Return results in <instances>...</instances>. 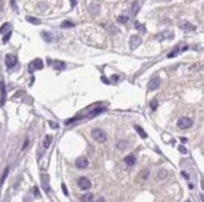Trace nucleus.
I'll return each instance as SVG.
<instances>
[{
  "instance_id": "obj_20",
  "label": "nucleus",
  "mask_w": 204,
  "mask_h": 202,
  "mask_svg": "<svg viewBox=\"0 0 204 202\" xmlns=\"http://www.w3.org/2000/svg\"><path fill=\"white\" fill-rule=\"evenodd\" d=\"M117 21L120 24H127L129 21V16H127V15H119V16L117 18Z\"/></svg>"
},
{
  "instance_id": "obj_37",
  "label": "nucleus",
  "mask_w": 204,
  "mask_h": 202,
  "mask_svg": "<svg viewBox=\"0 0 204 202\" xmlns=\"http://www.w3.org/2000/svg\"><path fill=\"white\" fill-rule=\"evenodd\" d=\"M102 81H103V82H107V84H109V80H107L105 77H102Z\"/></svg>"
},
{
  "instance_id": "obj_8",
  "label": "nucleus",
  "mask_w": 204,
  "mask_h": 202,
  "mask_svg": "<svg viewBox=\"0 0 204 202\" xmlns=\"http://www.w3.org/2000/svg\"><path fill=\"white\" fill-rule=\"evenodd\" d=\"M75 165H76V167H78V168H87V167H88V165H89V161L87 160V157L80 156V157H78V158H76Z\"/></svg>"
},
{
  "instance_id": "obj_30",
  "label": "nucleus",
  "mask_w": 204,
  "mask_h": 202,
  "mask_svg": "<svg viewBox=\"0 0 204 202\" xmlns=\"http://www.w3.org/2000/svg\"><path fill=\"white\" fill-rule=\"evenodd\" d=\"M178 51H179V49H175L174 51H172V52H169V54H168V57H169V59H170V57H174L177 54H178Z\"/></svg>"
},
{
  "instance_id": "obj_13",
  "label": "nucleus",
  "mask_w": 204,
  "mask_h": 202,
  "mask_svg": "<svg viewBox=\"0 0 204 202\" xmlns=\"http://www.w3.org/2000/svg\"><path fill=\"white\" fill-rule=\"evenodd\" d=\"M41 36H43V39L46 41V42H53L55 40V38L53 36V34L51 33H48V31H43L41 33Z\"/></svg>"
},
{
  "instance_id": "obj_24",
  "label": "nucleus",
  "mask_w": 204,
  "mask_h": 202,
  "mask_svg": "<svg viewBox=\"0 0 204 202\" xmlns=\"http://www.w3.org/2000/svg\"><path fill=\"white\" fill-rule=\"evenodd\" d=\"M135 29L139 30V31H142V33H145V31H146V29L144 28V25L140 24V23H138V21L135 23Z\"/></svg>"
},
{
  "instance_id": "obj_10",
  "label": "nucleus",
  "mask_w": 204,
  "mask_h": 202,
  "mask_svg": "<svg viewBox=\"0 0 204 202\" xmlns=\"http://www.w3.org/2000/svg\"><path fill=\"white\" fill-rule=\"evenodd\" d=\"M179 28L182 30H184V31H194L195 30V26L193 24H190V23H188V21H183V23H180Z\"/></svg>"
},
{
  "instance_id": "obj_2",
  "label": "nucleus",
  "mask_w": 204,
  "mask_h": 202,
  "mask_svg": "<svg viewBox=\"0 0 204 202\" xmlns=\"http://www.w3.org/2000/svg\"><path fill=\"white\" fill-rule=\"evenodd\" d=\"M192 126H193V119H190V117H180L178 120V127L182 130L189 129Z\"/></svg>"
},
{
  "instance_id": "obj_38",
  "label": "nucleus",
  "mask_w": 204,
  "mask_h": 202,
  "mask_svg": "<svg viewBox=\"0 0 204 202\" xmlns=\"http://www.w3.org/2000/svg\"><path fill=\"white\" fill-rule=\"evenodd\" d=\"M70 1H71V6H75V4H76L75 0H70Z\"/></svg>"
},
{
  "instance_id": "obj_33",
  "label": "nucleus",
  "mask_w": 204,
  "mask_h": 202,
  "mask_svg": "<svg viewBox=\"0 0 204 202\" xmlns=\"http://www.w3.org/2000/svg\"><path fill=\"white\" fill-rule=\"evenodd\" d=\"M178 150H179L182 153H187L188 151H187V148L184 147V146H179V147H178Z\"/></svg>"
},
{
  "instance_id": "obj_27",
  "label": "nucleus",
  "mask_w": 204,
  "mask_h": 202,
  "mask_svg": "<svg viewBox=\"0 0 204 202\" xmlns=\"http://www.w3.org/2000/svg\"><path fill=\"white\" fill-rule=\"evenodd\" d=\"M10 36H12V31H8V33L4 35V38H3V42H4V44H6V42L10 40Z\"/></svg>"
},
{
  "instance_id": "obj_6",
  "label": "nucleus",
  "mask_w": 204,
  "mask_h": 202,
  "mask_svg": "<svg viewBox=\"0 0 204 202\" xmlns=\"http://www.w3.org/2000/svg\"><path fill=\"white\" fill-rule=\"evenodd\" d=\"M159 86H160V79H159V76L151 77V80H150L149 84H148V87H149L150 91H153V90H156Z\"/></svg>"
},
{
  "instance_id": "obj_34",
  "label": "nucleus",
  "mask_w": 204,
  "mask_h": 202,
  "mask_svg": "<svg viewBox=\"0 0 204 202\" xmlns=\"http://www.w3.org/2000/svg\"><path fill=\"white\" fill-rule=\"evenodd\" d=\"M28 145H29V140L27 139V140H25V142H24V146H23V150H25V148H27V147H28Z\"/></svg>"
},
{
  "instance_id": "obj_11",
  "label": "nucleus",
  "mask_w": 204,
  "mask_h": 202,
  "mask_svg": "<svg viewBox=\"0 0 204 202\" xmlns=\"http://www.w3.org/2000/svg\"><path fill=\"white\" fill-rule=\"evenodd\" d=\"M41 183H43L45 192H49L50 187H49V176L48 175H41Z\"/></svg>"
},
{
  "instance_id": "obj_7",
  "label": "nucleus",
  "mask_w": 204,
  "mask_h": 202,
  "mask_svg": "<svg viewBox=\"0 0 204 202\" xmlns=\"http://www.w3.org/2000/svg\"><path fill=\"white\" fill-rule=\"evenodd\" d=\"M5 64H6V66L8 69H12L14 67L15 65H17V56H14V55H6L5 56Z\"/></svg>"
},
{
  "instance_id": "obj_12",
  "label": "nucleus",
  "mask_w": 204,
  "mask_h": 202,
  "mask_svg": "<svg viewBox=\"0 0 204 202\" xmlns=\"http://www.w3.org/2000/svg\"><path fill=\"white\" fill-rule=\"evenodd\" d=\"M53 67L56 69V70H65V69H66V64L64 61L55 60V61H53Z\"/></svg>"
},
{
  "instance_id": "obj_25",
  "label": "nucleus",
  "mask_w": 204,
  "mask_h": 202,
  "mask_svg": "<svg viewBox=\"0 0 204 202\" xmlns=\"http://www.w3.org/2000/svg\"><path fill=\"white\" fill-rule=\"evenodd\" d=\"M81 200H83V201H93V200H94V196H93L92 193H87V195L83 196Z\"/></svg>"
},
{
  "instance_id": "obj_3",
  "label": "nucleus",
  "mask_w": 204,
  "mask_h": 202,
  "mask_svg": "<svg viewBox=\"0 0 204 202\" xmlns=\"http://www.w3.org/2000/svg\"><path fill=\"white\" fill-rule=\"evenodd\" d=\"M43 66H44L43 61H41L40 59H35V60H33V61L29 64L28 71H29L30 74H33L35 70H41V69H43Z\"/></svg>"
},
{
  "instance_id": "obj_1",
  "label": "nucleus",
  "mask_w": 204,
  "mask_h": 202,
  "mask_svg": "<svg viewBox=\"0 0 204 202\" xmlns=\"http://www.w3.org/2000/svg\"><path fill=\"white\" fill-rule=\"evenodd\" d=\"M92 136L97 142H105L107 141V134H105V131L102 130V129H94L92 131Z\"/></svg>"
},
{
  "instance_id": "obj_19",
  "label": "nucleus",
  "mask_w": 204,
  "mask_h": 202,
  "mask_svg": "<svg viewBox=\"0 0 204 202\" xmlns=\"http://www.w3.org/2000/svg\"><path fill=\"white\" fill-rule=\"evenodd\" d=\"M74 23H71V21L69 20H65V21H63L61 23V28L63 29H70V28H74Z\"/></svg>"
},
{
  "instance_id": "obj_23",
  "label": "nucleus",
  "mask_w": 204,
  "mask_h": 202,
  "mask_svg": "<svg viewBox=\"0 0 204 202\" xmlns=\"http://www.w3.org/2000/svg\"><path fill=\"white\" fill-rule=\"evenodd\" d=\"M8 173H9V168H5L3 176H1V178H0V187L3 186V183H4V181H5V178H6V176H8Z\"/></svg>"
},
{
  "instance_id": "obj_36",
  "label": "nucleus",
  "mask_w": 204,
  "mask_h": 202,
  "mask_svg": "<svg viewBox=\"0 0 204 202\" xmlns=\"http://www.w3.org/2000/svg\"><path fill=\"white\" fill-rule=\"evenodd\" d=\"M34 193H35V196H40V193H39V190H38V187H34Z\"/></svg>"
},
{
  "instance_id": "obj_39",
  "label": "nucleus",
  "mask_w": 204,
  "mask_h": 202,
  "mask_svg": "<svg viewBox=\"0 0 204 202\" xmlns=\"http://www.w3.org/2000/svg\"><path fill=\"white\" fill-rule=\"evenodd\" d=\"M164 1H172V0H164Z\"/></svg>"
},
{
  "instance_id": "obj_31",
  "label": "nucleus",
  "mask_w": 204,
  "mask_h": 202,
  "mask_svg": "<svg viewBox=\"0 0 204 202\" xmlns=\"http://www.w3.org/2000/svg\"><path fill=\"white\" fill-rule=\"evenodd\" d=\"M61 190H63V192H64L65 196H69V192H68V188H66V186H65L64 183L61 185Z\"/></svg>"
},
{
  "instance_id": "obj_22",
  "label": "nucleus",
  "mask_w": 204,
  "mask_h": 202,
  "mask_svg": "<svg viewBox=\"0 0 204 202\" xmlns=\"http://www.w3.org/2000/svg\"><path fill=\"white\" fill-rule=\"evenodd\" d=\"M138 11H139V4H138V1H134L133 3V6H132V14L133 15H137Z\"/></svg>"
},
{
  "instance_id": "obj_21",
  "label": "nucleus",
  "mask_w": 204,
  "mask_h": 202,
  "mask_svg": "<svg viewBox=\"0 0 204 202\" xmlns=\"http://www.w3.org/2000/svg\"><path fill=\"white\" fill-rule=\"evenodd\" d=\"M25 19H27V21H29V23L34 24V25H39V24H40V20H39V19H36V18H33V16H27Z\"/></svg>"
},
{
  "instance_id": "obj_26",
  "label": "nucleus",
  "mask_w": 204,
  "mask_h": 202,
  "mask_svg": "<svg viewBox=\"0 0 204 202\" xmlns=\"http://www.w3.org/2000/svg\"><path fill=\"white\" fill-rule=\"evenodd\" d=\"M10 29V24L9 23H5L3 26H1V28H0V33H1V34H4L5 33V31H6V30H9Z\"/></svg>"
},
{
  "instance_id": "obj_32",
  "label": "nucleus",
  "mask_w": 204,
  "mask_h": 202,
  "mask_svg": "<svg viewBox=\"0 0 204 202\" xmlns=\"http://www.w3.org/2000/svg\"><path fill=\"white\" fill-rule=\"evenodd\" d=\"M49 125H50L51 129H58V127H59V125L56 124V122H53V121H50V122H49Z\"/></svg>"
},
{
  "instance_id": "obj_4",
  "label": "nucleus",
  "mask_w": 204,
  "mask_h": 202,
  "mask_svg": "<svg viewBox=\"0 0 204 202\" xmlns=\"http://www.w3.org/2000/svg\"><path fill=\"white\" fill-rule=\"evenodd\" d=\"M140 44H142V38H140L139 35H132L130 36V40H129L130 50H135Z\"/></svg>"
},
{
  "instance_id": "obj_35",
  "label": "nucleus",
  "mask_w": 204,
  "mask_h": 202,
  "mask_svg": "<svg viewBox=\"0 0 204 202\" xmlns=\"http://www.w3.org/2000/svg\"><path fill=\"white\" fill-rule=\"evenodd\" d=\"M118 80H119V75H113V81L117 82Z\"/></svg>"
},
{
  "instance_id": "obj_9",
  "label": "nucleus",
  "mask_w": 204,
  "mask_h": 202,
  "mask_svg": "<svg viewBox=\"0 0 204 202\" xmlns=\"http://www.w3.org/2000/svg\"><path fill=\"white\" fill-rule=\"evenodd\" d=\"M174 38V34H173V31H163V33H160L156 35V39H158L159 41H163L165 39H173Z\"/></svg>"
},
{
  "instance_id": "obj_15",
  "label": "nucleus",
  "mask_w": 204,
  "mask_h": 202,
  "mask_svg": "<svg viewBox=\"0 0 204 202\" xmlns=\"http://www.w3.org/2000/svg\"><path fill=\"white\" fill-rule=\"evenodd\" d=\"M117 148L118 150H120V151H124L125 148H128V146H129V142L128 141H125V140H122V141H119V142H117Z\"/></svg>"
},
{
  "instance_id": "obj_28",
  "label": "nucleus",
  "mask_w": 204,
  "mask_h": 202,
  "mask_svg": "<svg viewBox=\"0 0 204 202\" xmlns=\"http://www.w3.org/2000/svg\"><path fill=\"white\" fill-rule=\"evenodd\" d=\"M150 107H151V110H153V111L156 110V107H158V101H156L155 99L150 101Z\"/></svg>"
},
{
  "instance_id": "obj_18",
  "label": "nucleus",
  "mask_w": 204,
  "mask_h": 202,
  "mask_svg": "<svg viewBox=\"0 0 204 202\" xmlns=\"http://www.w3.org/2000/svg\"><path fill=\"white\" fill-rule=\"evenodd\" d=\"M51 140H53V137H51L50 135H46V136L44 137V141H43V146H44V148H48V147L50 146Z\"/></svg>"
},
{
  "instance_id": "obj_16",
  "label": "nucleus",
  "mask_w": 204,
  "mask_h": 202,
  "mask_svg": "<svg viewBox=\"0 0 204 202\" xmlns=\"http://www.w3.org/2000/svg\"><path fill=\"white\" fill-rule=\"evenodd\" d=\"M134 129H135V131L138 132L139 136L142 137V139H146V137H148V135H146V132L143 130V127H140L139 125H134Z\"/></svg>"
},
{
  "instance_id": "obj_29",
  "label": "nucleus",
  "mask_w": 204,
  "mask_h": 202,
  "mask_svg": "<svg viewBox=\"0 0 204 202\" xmlns=\"http://www.w3.org/2000/svg\"><path fill=\"white\" fill-rule=\"evenodd\" d=\"M10 4H12V8L14 11L18 13V6H17V3H15V0H10Z\"/></svg>"
},
{
  "instance_id": "obj_5",
  "label": "nucleus",
  "mask_w": 204,
  "mask_h": 202,
  "mask_svg": "<svg viewBox=\"0 0 204 202\" xmlns=\"http://www.w3.org/2000/svg\"><path fill=\"white\" fill-rule=\"evenodd\" d=\"M78 185H79V187L81 190H89V188L92 187L90 180L87 178V177H80L79 180H78Z\"/></svg>"
},
{
  "instance_id": "obj_14",
  "label": "nucleus",
  "mask_w": 204,
  "mask_h": 202,
  "mask_svg": "<svg viewBox=\"0 0 204 202\" xmlns=\"http://www.w3.org/2000/svg\"><path fill=\"white\" fill-rule=\"evenodd\" d=\"M124 161H125V163H127V166H134L135 162H137V158H135L134 155H129V156H127L124 158Z\"/></svg>"
},
{
  "instance_id": "obj_17",
  "label": "nucleus",
  "mask_w": 204,
  "mask_h": 202,
  "mask_svg": "<svg viewBox=\"0 0 204 202\" xmlns=\"http://www.w3.org/2000/svg\"><path fill=\"white\" fill-rule=\"evenodd\" d=\"M5 99H6V91H5V85L1 82V99H0V106H4Z\"/></svg>"
}]
</instances>
